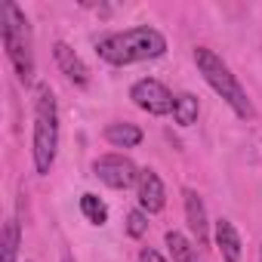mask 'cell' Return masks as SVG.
Here are the masks:
<instances>
[{
	"instance_id": "obj_1",
	"label": "cell",
	"mask_w": 262,
	"mask_h": 262,
	"mask_svg": "<svg viewBox=\"0 0 262 262\" xmlns=\"http://www.w3.org/2000/svg\"><path fill=\"white\" fill-rule=\"evenodd\" d=\"M96 53L108 62V65H133V62H148V59H161L167 53V37L158 28H126V31H114L96 40Z\"/></svg>"
},
{
	"instance_id": "obj_2",
	"label": "cell",
	"mask_w": 262,
	"mask_h": 262,
	"mask_svg": "<svg viewBox=\"0 0 262 262\" xmlns=\"http://www.w3.org/2000/svg\"><path fill=\"white\" fill-rule=\"evenodd\" d=\"M56 151H59V108H56L53 90L40 83L37 102H34V167L40 176L53 170Z\"/></svg>"
},
{
	"instance_id": "obj_3",
	"label": "cell",
	"mask_w": 262,
	"mask_h": 262,
	"mask_svg": "<svg viewBox=\"0 0 262 262\" xmlns=\"http://www.w3.org/2000/svg\"><path fill=\"white\" fill-rule=\"evenodd\" d=\"M0 34H4V47H7V56L19 74V80H31L34 77V53H31V28H28V19L25 13L4 0L0 4Z\"/></svg>"
},
{
	"instance_id": "obj_4",
	"label": "cell",
	"mask_w": 262,
	"mask_h": 262,
	"mask_svg": "<svg viewBox=\"0 0 262 262\" xmlns=\"http://www.w3.org/2000/svg\"><path fill=\"white\" fill-rule=\"evenodd\" d=\"M194 62H198V71L204 74V80L231 105V111L237 114V117H244V120H250L253 117V102L247 99V93H244V86L234 80V74H231V68L213 53V50H207V47H198L194 50Z\"/></svg>"
},
{
	"instance_id": "obj_5",
	"label": "cell",
	"mask_w": 262,
	"mask_h": 262,
	"mask_svg": "<svg viewBox=\"0 0 262 262\" xmlns=\"http://www.w3.org/2000/svg\"><path fill=\"white\" fill-rule=\"evenodd\" d=\"M129 99H133L142 111H148V114H170L173 111V102H176V96L161 80H155V77L136 80L133 90H129Z\"/></svg>"
},
{
	"instance_id": "obj_6",
	"label": "cell",
	"mask_w": 262,
	"mask_h": 262,
	"mask_svg": "<svg viewBox=\"0 0 262 262\" xmlns=\"http://www.w3.org/2000/svg\"><path fill=\"white\" fill-rule=\"evenodd\" d=\"M93 173L108 185V188H129L133 182H139V170L136 164L123 158V155H102L93 164Z\"/></svg>"
},
{
	"instance_id": "obj_7",
	"label": "cell",
	"mask_w": 262,
	"mask_h": 262,
	"mask_svg": "<svg viewBox=\"0 0 262 262\" xmlns=\"http://www.w3.org/2000/svg\"><path fill=\"white\" fill-rule=\"evenodd\" d=\"M139 207L145 213H161L164 204H167V191H164V182L155 170H142L139 173Z\"/></svg>"
},
{
	"instance_id": "obj_8",
	"label": "cell",
	"mask_w": 262,
	"mask_h": 262,
	"mask_svg": "<svg viewBox=\"0 0 262 262\" xmlns=\"http://www.w3.org/2000/svg\"><path fill=\"white\" fill-rule=\"evenodd\" d=\"M182 198H185V219H188V228L194 231L198 244H201V247H207V241H210V228H207V207H204V201H201V194H198L194 188H185V191H182Z\"/></svg>"
},
{
	"instance_id": "obj_9",
	"label": "cell",
	"mask_w": 262,
	"mask_h": 262,
	"mask_svg": "<svg viewBox=\"0 0 262 262\" xmlns=\"http://www.w3.org/2000/svg\"><path fill=\"white\" fill-rule=\"evenodd\" d=\"M53 56H56V65L62 68V74L68 80H74L77 86H86L90 83V68L83 65V59L68 47V43H56L53 47Z\"/></svg>"
},
{
	"instance_id": "obj_10",
	"label": "cell",
	"mask_w": 262,
	"mask_h": 262,
	"mask_svg": "<svg viewBox=\"0 0 262 262\" xmlns=\"http://www.w3.org/2000/svg\"><path fill=\"white\" fill-rule=\"evenodd\" d=\"M216 244H219L225 262H241V237H237V231L228 219L216 222Z\"/></svg>"
},
{
	"instance_id": "obj_11",
	"label": "cell",
	"mask_w": 262,
	"mask_h": 262,
	"mask_svg": "<svg viewBox=\"0 0 262 262\" xmlns=\"http://www.w3.org/2000/svg\"><path fill=\"white\" fill-rule=\"evenodd\" d=\"M105 139L114 148H136L142 142V129L136 123H108L105 126Z\"/></svg>"
},
{
	"instance_id": "obj_12",
	"label": "cell",
	"mask_w": 262,
	"mask_h": 262,
	"mask_svg": "<svg viewBox=\"0 0 262 262\" xmlns=\"http://www.w3.org/2000/svg\"><path fill=\"white\" fill-rule=\"evenodd\" d=\"M19 241H22L19 222L10 219V222L4 225V241H0V262H16V256H19Z\"/></svg>"
},
{
	"instance_id": "obj_13",
	"label": "cell",
	"mask_w": 262,
	"mask_h": 262,
	"mask_svg": "<svg viewBox=\"0 0 262 262\" xmlns=\"http://www.w3.org/2000/svg\"><path fill=\"white\" fill-rule=\"evenodd\" d=\"M167 247L173 253V262H198V250L191 247V241L179 231H167Z\"/></svg>"
},
{
	"instance_id": "obj_14",
	"label": "cell",
	"mask_w": 262,
	"mask_h": 262,
	"mask_svg": "<svg viewBox=\"0 0 262 262\" xmlns=\"http://www.w3.org/2000/svg\"><path fill=\"white\" fill-rule=\"evenodd\" d=\"M173 117H176L179 126H191V123L198 120V99H194L191 93L176 96V102H173Z\"/></svg>"
},
{
	"instance_id": "obj_15",
	"label": "cell",
	"mask_w": 262,
	"mask_h": 262,
	"mask_svg": "<svg viewBox=\"0 0 262 262\" xmlns=\"http://www.w3.org/2000/svg\"><path fill=\"white\" fill-rule=\"evenodd\" d=\"M80 213H83L93 225H105V222H108V207H105V201H99L96 194H83V198H80Z\"/></svg>"
},
{
	"instance_id": "obj_16",
	"label": "cell",
	"mask_w": 262,
	"mask_h": 262,
	"mask_svg": "<svg viewBox=\"0 0 262 262\" xmlns=\"http://www.w3.org/2000/svg\"><path fill=\"white\" fill-rule=\"evenodd\" d=\"M126 231H129V237H142L145 231H148V216H145V210H133L126 216Z\"/></svg>"
},
{
	"instance_id": "obj_17",
	"label": "cell",
	"mask_w": 262,
	"mask_h": 262,
	"mask_svg": "<svg viewBox=\"0 0 262 262\" xmlns=\"http://www.w3.org/2000/svg\"><path fill=\"white\" fill-rule=\"evenodd\" d=\"M139 262H167V259H164L158 250H142V253H139Z\"/></svg>"
},
{
	"instance_id": "obj_18",
	"label": "cell",
	"mask_w": 262,
	"mask_h": 262,
	"mask_svg": "<svg viewBox=\"0 0 262 262\" xmlns=\"http://www.w3.org/2000/svg\"><path fill=\"white\" fill-rule=\"evenodd\" d=\"M62 262H74V259H71V256H65V259H62Z\"/></svg>"
}]
</instances>
